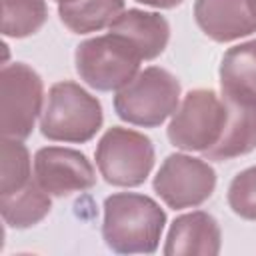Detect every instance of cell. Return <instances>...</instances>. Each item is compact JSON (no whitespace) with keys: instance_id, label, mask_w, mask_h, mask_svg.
Instances as JSON below:
<instances>
[{"instance_id":"cell-18","label":"cell","mask_w":256,"mask_h":256,"mask_svg":"<svg viewBox=\"0 0 256 256\" xmlns=\"http://www.w3.org/2000/svg\"><path fill=\"white\" fill-rule=\"evenodd\" d=\"M2 156V174H0V196L20 190L32 180L30 170V152L16 138H2L0 146Z\"/></svg>"},{"instance_id":"cell-5","label":"cell","mask_w":256,"mask_h":256,"mask_svg":"<svg viewBox=\"0 0 256 256\" xmlns=\"http://www.w3.org/2000/svg\"><path fill=\"white\" fill-rule=\"evenodd\" d=\"M228 108L222 94L210 88L190 90L168 124V140L188 152H206L222 136Z\"/></svg>"},{"instance_id":"cell-20","label":"cell","mask_w":256,"mask_h":256,"mask_svg":"<svg viewBox=\"0 0 256 256\" xmlns=\"http://www.w3.org/2000/svg\"><path fill=\"white\" fill-rule=\"evenodd\" d=\"M140 4H146V6H152V8H174L178 4H182L184 0H136Z\"/></svg>"},{"instance_id":"cell-4","label":"cell","mask_w":256,"mask_h":256,"mask_svg":"<svg viewBox=\"0 0 256 256\" xmlns=\"http://www.w3.org/2000/svg\"><path fill=\"white\" fill-rule=\"evenodd\" d=\"M78 76L94 90L110 92L126 86L140 70V54L118 34L88 38L76 46Z\"/></svg>"},{"instance_id":"cell-17","label":"cell","mask_w":256,"mask_h":256,"mask_svg":"<svg viewBox=\"0 0 256 256\" xmlns=\"http://www.w3.org/2000/svg\"><path fill=\"white\" fill-rule=\"evenodd\" d=\"M48 18L44 0H2V34L26 38L38 32Z\"/></svg>"},{"instance_id":"cell-15","label":"cell","mask_w":256,"mask_h":256,"mask_svg":"<svg viewBox=\"0 0 256 256\" xmlns=\"http://www.w3.org/2000/svg\"><path fill=\"white\" fill-rule=\"evenodd\" d=\"M50 208V194L36 180H30L16 192L0 196L2 218L12 228H30L38 224L48 216Z\"/></svg>"},{"instance_id":"cell-7","label":"cell","mask_w":256,"mask_h":256,"mask_svg":"<svg viewBox=\"0 0 256 256\" xmlns=\"http://www.w3.org/2000/svg\"><path fill=\"white\" fill-rule=\"evenodd\" d=\"M44 84L36 70L14 62L0 72V132L2 138L26 140L42 114Z\"/></svg>"},{"instance_id":"cell-10","label":"cell","mask_w":256,"mask_h":256,"mask_svg":"<svg viewBox=\"0 0 256 256\" xmlns=\"http://www.w3.org/2000/svg\"><path fill=\"white\" fill-rule=\"evenodd\" d=\"M194 18L200 30L214 42H232L256 32L252 0H196Z\"/></svg>"},{"instance_id":"cell-1","label":"cell","mask_w":256,"mask_h":256,"mask_svg":"<svg viewBox=\"0 0 256 256\" xmlns=\"http://www.w3.org/2000/svg\"><path fill=\"white\" fill-rule=\"evenodd\" d=\"M164 224L166 212L150 196L118 192L104 200L102 238L118 254L156 252Z\"/></svg>"},{"instance_id":"cell-8","label":"cell","mask_w":256,"mask_h":256,"mask_svg":"<svg viewBox=\"0 0 256 256\" xmlns=\"http://www.w3.org/2000/svg\"><path fill=\"white\" fill-rule=\"evenodd\" d=\"M154 192L174 210L194 208L206 202L216 188V172L202 158L170 154L154 176Z\"/></svg>"},{"instance_id":"cell-11","label":"cell","mask_w":256,"mask_h":256,"mask_svg":"<svg viewBox=\"0 0 256 256\" xmlns=\"http://www.w3.org/2000/svg\"><path fill=\"white\" fill-rule=\"evenodd\" d=\"M222 234L216 218L208 212L196 210L190 214L178 216L166 238L164 254L166 256H184V254H202L216 256L220 252Z\"/></svg>"},{"instance_id":"cell-13","label":"cell","mask_w":256,"mask_h":256,"mask_svg":"<svg viewBox=\"0 0 256 256\" xmlns=\"http://www.w3.org/2000/svg\"><path fill=\"white\" fill-rule=\"evenodd\" d=\"M222 98L228 108V120L220 140L210 150L202 152L208 160H232L256 148V106L226 94H222Z\"/></svg>"},{"instance_id":"cell-2","label":"cell","mask_w":256,"mask_h":256,"mask_svg":"<svg viewBox=\"0 0 256 256\" xmlns=\"http://www.w3.org/2000/svg\"><path fill=\"white\" fill-rule=\"evenodd\" d=\"M102 122L100 100L80 84L64 80L48 90V100L40 114V132L54 142L82 144L96 136Z\"/></svg>"},{"instance_id":"cell-16","label":"cell","mask_w":256,"mask_h":256,"mask_svg":"<svg viewBox=\"0 0 256 256\" xmlns=\"http://www.w3.org/2000/svg\"><path fill=\"white\" fill-rule=\"evenodd\" d=\"M124 12V0H70L58 4L62 24L74 34H90L110 26Z\"/></svg>"},{"instance_id":"cell-9","label":"cell","mask_w":256,"mask_h":256,"mask_svg":"<svg viewBox=\"0 0 256 256\" xmlns=\"http://www.w3.org/2000/svg\"><path fill=\"white\" fill-rule=\"evenodd\" d=\"M34 180L52 196H68L90 190L96 184V172L80 150L46 146L34 154Z\"/></svg>"},{"instance_id":"cell-3","label":"cell","mask_w":256,"mask_h":256,"mask_svg":"<svg viewBox=\"0 0 256 256\" xmlns=\"http://www.w3.org/2000/svg\"><path fill=\"white\" fill-rule=\"evenodd\" d=\"M180 104V82L164 68L150 66L138 72L114 96V110L120 120L156 128L176 112Z\"/></svg>"},{"instance_id":"cell-21","label":"cell","mask_w":256,"mask_h":256,"mask_svg":"<svg viewBox=\"0 0 256 256\" xmlns=\"http://www.w3.org/2000/svg\"><path fill=\"white\" fill-rule=\"evenodd\" d=\"M56 2H58V4H60V2H70V0H56Z\"/></svg>"},{"instance_id":"cell-12","label":"cell","mask_w":256,"mask_h":256,"mask_svg":"<svg viewBox=\"0 0 256 256\" xmlns=\"http://www.w3.org/2000/svg\"><path fill=\"white\" fill-rule=\"evenodd\" d=\"M108 28L110 32L122 36L142 60L158 58L170 38V24L164 16L138 8L124 10Z\"/></svg>"},{"instance_id":"cell-14","label":"cell","mask_w":256,"mask_h":256,"mask_svg":"<svg viewBox=\"0 0 256 256\" xmlns=\"http://www.w3.org/2000/svg\"><path fill=\"white\" fill-rule=\"evenodd\" d=\"M222 94L256 106V40L226 50L220 62Z\"/></svg>"},{"instance_id":"cell-22","label":"cell","mask_w":256,"mask_h":256,"mask_svg":"<svg viewBox=\"0 0 256 256\" xmlns=\"http://www.w3.org/2000/svg\"><path fill=\"white\" fill-rule=\"evenodd\" d=\"M252 2H254V8H256V0H252Z\"/></svg>"},{"instance_id":"cell-6","label":"cell","mask_w":256,"mask_h":256,"mask_svg":"<svg viewBox=\"0 0 256 256\" xmlns=\"http://www.w3.org/2000/svg\"><path fill=\"white\" fill-rule=\"evenodd\" d=\"M154 146L142 132L112 126L96 146V166L112 186L134 188L144 184L154 168Z\"/></svg>"},{"instance_id":"cell-19","label":"cell","mask_w":256,"mask_h":256,"mask_svg":"<svg viewBox=\"0 0 256 256\" xmlns=\"http://www.w3.org/2000/svg\"><path fill=\"white\" fill-rule=\"evenodd\" d=\"M228 204L240 218L256 222V166L234 176L228 186Z\"/></svg>"}]
</instances>
